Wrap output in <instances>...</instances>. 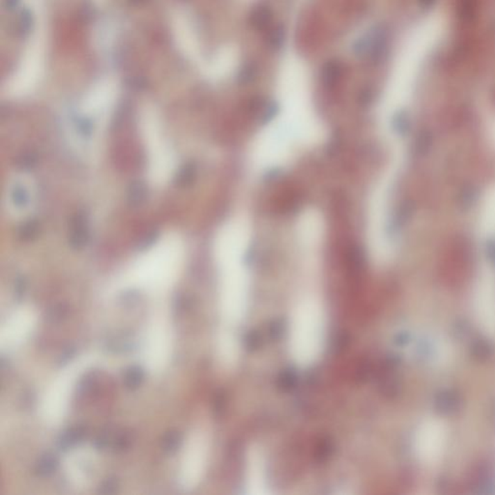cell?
<instances>
[{
	"label": "cell",
	"instance_id": "obj_1",
	"mask_svg": "<svg viewBox=\"0 0 495 495\" xmlns=\"http://www.w3.org/2000/svg\"><path fill=\"white\" fill-rule=\"evenodd\" d=\"M325 336V316L320 304L305 298L292 311L289 350L298 365L308 366L318 358Z\"/></svg>",
	"mask_w": 495,
	"mask_h": 495
},
{
	"label": "cell",
	"instance_id": "obj_2",
	"mask_svg": "<svg viewBox=\"0 0 495 495\" xmlns=\"http://www.w3.org/2000/svg\"><path fill=\"white\" fill-rule=\"evenodd\" d=\"M397 161L386 170L371 195L368 210V242L375 261H387L393 251L390 236L391 200L393 183L398 175Z\"/></svg>",
	"mask_w": 495,
	"mask_h": 495
},
{
	"label": "cell",
	"instance_id": "obj_3",
	"mask_svg": "<svg viewBox=\"0 0 495 495\" xmlns=\"http://www.w3.org/2000/svg\"><path fill=\"white\" fill-rule=\"evenodd\" d=\"M293 136L278 120L259 133L252 146L251 161L256 170H271L286 165L298 147Z\"/></svg>",
	"mask_w": 495,
	"mask_h": 495
},
{
	"label": "cell",
	"instance_id": "obj_4",
	"mask_svg": "<svg viewBox=\"0 0 495 495\" xmlns=\"http://www.w3.org/2000/svg\"><path fill=\"white\" fill-rule=\"evenodd\" d=\"M245 259L220 263L224 272L225 306L232 320L241 321L246 314L250 295V276Z\"/></svg>",
	"mask_w": 495,
	"mask_h": 495
},
{
	"label": "cell",
	"instance_id": "obj_5",
	"mask_svg": "<svg viewBox=\"0 0 495 495\" xmlns=\"http://www.w3.org/2000/svg\"><path fill=\"white\" fill-rule=\"evenodd\" d=\"M44 61V38L43 33L38 31L24 54L18 73L12 81L11 88L19 92L33 86L43 71Z\"/></svg>",
	"mask_w": 495,
	"mask_h": 495
},
{
	"label": "cell",
	"instance_id": "obj_6",
	"mask_svg": "<svg viewBox=\"0 0 495 495\" xmlns=\"http://www.w3.org/2000/svg\"><path fill=\"white\" fill-rule=\"evenodd\" d=\"M475 311L484 330L495 335V270L485 267L478 281Z\"/></svg>",
	"mask_w": 495,
	"mask_h": 495
},
{
	"label": "cell",
	"instance_id": "obj_7",
	"mask_svg": "<svg viewBox=\"0 0 495 495\" xmlns=\"http://www.w3.org/2000/svg\"><path fill=\"white\" fill-rule=\"evenodd\" d=\"M446 437V429L439 421L425 422L416 437V452L420 459L430 464L438 460L444 450Z\"/></svg>",
	"mask_w": 495,
	"mask_h": 495
},
{
	"label": "cell",
	"instance_id": "obj_8",
	"mask_svg": "<svg viewBox=\"0 0 495 495\" xmlns=\"http://www.w3.org/2000/svg\"><path fill=\"white\" fill-rule=\"evenodd\" d=\"M323 222L316 212L308 211L299 220L298 236L305 250L314 249L323 236Z\"/></svg>",
	"mask_w": 495,
	"mask_h": 495
},
{
	"label": "cell",
	"instance_id": "obj_9",
	"mask_svg": "<svg viewBox=\"0 0 495 495\" xmlns=\"http://www.w3.org/2000/svg\"><path fill=\"white\" fill-rule=\"evenodd\" d=\"M479 229L482 236L495 237V186L487 190L482 200Z\"/></svg>",
	"mask_w": 495,
	"mask_h": 495
},
{
	"label": "cell",
	"instance_id": "obj_10",
	"mask_svg": "<svg viewBox=\"0 0 495 495\" xmlns=\"http://www.w3.org/2000/svg\"><path fill=\"white\" fill-rule=\"evenodd\" d=\"M173 26H175V36H177L180 48L188 56L195 58V54H197V46H195V37L192 29H190V22L186 18L185 15L178 13L173 21Z\"/></svg>",
	"mask_w": 495,
	"mask_h": 495
},
{
	"label": "cell",
	"instance_id": "obj_11",
	"mask_svg": "<svg viewBox=\"0 0 495 495\" xmlns=\"http://www.w3.org/2000/svg\"><path fill=\"white\" fill-rule=\"evenodd\" d=\"M263 464L259 454L252 453L250 457L249 476L247 489L251 494H266V484L264 480Z\"/></svg>",
	"mask_w": 495,
	"mask_h": 495
},
{
	"label": "cell",
	"instance_id": "obj_12",
	"mask_svg": "<svg viewBox=\"0 0 495 495\" xmlns=\"http://www.w3.org/2000/svg\"><path fill=\"white\" fill-rule=\"evenodd\" d=\"M88 435V428L83 424H78L67 428L59 435L56 440V448L58 451L67 452L78 446L86 439Z\"/></svg>",
	"mask_w": 495,
	"mask_h": 495
},
{
	"label": "cell",
	"instance_id": "obj_13",
	"mask_svg": "<svg viewBox=\"0 0 495 495\" xmlns=\"http://www.w3.org/2000/svg\"><path fill=\"white\" fill-rule=\"evenodd\" d=\"M58 457L53 453H44L37 462L35 473L41 478H49L58 471Z\"/></svg>",
	"mask_w": 495,
	"mask_h": 495
},
{
	"label": "cell",
	"instance_id": "obj_14",
	"mask_svg": "<svg viewBox=\"0 0 495 495\" xmlns=\"http://www.w3.org/2000/svg\"><path fill=\"white\" fill-rule=\"evenodd\" d=\"M145 378V368L140 365H132L124 371L123 384L126 389L135 391L143 385Z\"/></svg>",
	"mask_w": 495,
	"mask_h": 495
},
{
	"label": "cell",
	"instance_id": "obj_15",
	"mask_svg": "<svg viewBox=\"0 0 495 495\" xmlns=\"http://www.w3.org/2000/svg\"><path fill=\"white\" fill-rule=\"evenodd\" d=\"M183 444V435L179 430H170L161 439L160 446L165 455H172L179 451Z\"/></svg>",
	"mask_w": 495,
	"mask_h": 495
},
{
	"label": "cell",
	"instance_id": "obj_16",
	"mask_svg": "<svg viewBox=\"0 0 495 495\" xmlns=\"http://www.w3.org/2000/svg\"><path fill=\"white\" fill-rule=\"evenodd\" d=\"M133 441H135V437L131 430H120V432L116 433L113 442H111L113 452L115 454L128 452L132 448Z\"/></svg>",
	"mask_w": 495,
	"mask_h": 495
},
{
	"label": "cell",
	"instance_id": "obj_17",
	"mask_svg": "<svg viewBox=\"0 0 495 495\" xmlns=\"http://www.w3.org/2000/svg\"><path fill=\"white\" fill-rule=\"evenodd\" d=\"M69 308L65 304H56L49 307L44 314V319L51 325H58L68 318Z\"/></svg>",
	"mask_w": 495,
	"mask_h": 495
},
{
	"label": "cell",
	"instance_id": "obj_18",
	"mask_svg": "<svg viewBox=\"0 0 495 495\" xmlns=\"http://www.w3.org/2000/svg\"><path fill=\"white\" fill-rule=\"evenodd\" d=\"M99 376L97 371H88L84 373L78 383V392L81 396L92 395L97 390Z\"/></svg>",
	"mask_w": 495,
	"mask_h": 495
},
{
	"label": "cell",
	"instance_id": "obj_19",
	"mask_svg": "<svg viewBox=\"0 0 495 495\" xmlns=\"http://www.w3.org/2000/svg\"><path fill=\"white\" fill-rule=\"evenodd\" d=\"M120 481L115 477H108L101 482L98 487V494L103 495H113L120 492Z\"/></svg>",
	"mask_w": 495,
	"mask_h": 495
},
{
	"label": "cell",
	"instance_id": "obj_20",
	"mask_svg": "<svg viewBox=\"0 0 495 495\" xmlns=\"http://www.w3.org/2000/svg\"><path fill=\"white\" fill-rule=\"evenodd\" d=\"M113 435H111V430H103L102 432L99 433L97 437H95L93 441V446L97 451H104L106 448L110 446L111 442H113Z\"/></svg>",
	"mask_w": 495,
	"mask_h": 495
},
{
	"label": "cell",
	"instance_id": "obj_21",
	"mask_svg": "<svg viewBox=\"0 0 495 495\" xmlns=\"http://www.w3.org/2000/svg\"><path fill=\"white\" fill-rule=\"evenodd\" d=\"M76 354V350L74 348H67L66 350H64V352L62 353L60 360H59V363L63 364V365H65V364L68 363L69 361L72 360V358L75 356Z\"/></svg>",
	"mask_w": 495,
	"mask_h": 495
},
{
	"label": "cell",
	"instance_id": "obj_22",
	"mask_svg": "<svg viewBox=\"0 0 495 495\" xmlns=\"http://www.w3.org/2000/svg\"><path fill=\"white\" fill-rule=\"evenodd\" d=\"M491 135L492 140H494V142L495 143V122L492 124V127H491Z\"/></svg>",
	"mask_w": 495,
	"mask_h": 495
}]
</instances>
